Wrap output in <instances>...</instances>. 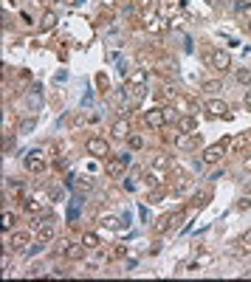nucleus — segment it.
<instances>
[{"label": "nucleus", "instance_id": "0eeeda50", "mask_svg": "<svg viewBox=\"0 0 251 282\" xmlns=\"http://www.w3.org/2000/svg\"><path fill=\"white\" fill-rule=\"evenodd\" d=\"M220 158H223V147H206L203 150V161L206 164H217V161H220Z\"/></svg>", "mask_w": 251, "mask_h": 282}, {"label": "nucleus", "instance_id": "9d476101", "mask_svg": "<svg viewBox=\"0 0 251 282\" xmlns=\"http://www.w3.org/2000/svg\"><path fill=\"white\" fill-rule=\"evenodd\" d=\"M127 133H130V122H127V119H119V122L113 124V130H110L113 138H127Z\"/></svg>", "mask_w": 251, "mask_h": 282}, {"label": "nucleus", "instance_id": "473e14b6", "mask_svg": "<svg viewBox=\"0 0 251 282\" xmlns=\"http://www.w3.org/2000/svg\"><path fill=\"white\" fill-rule=\"evenodd\" d=\"M249 28H251V20H249Z\"/></svg>", "mask_w": 251, "mask_h": 282}, {"label": "nucleus", "instance_id": "7c9ffc66", "mask_svg": "<svg viewBox=\"0 0 251 282\" xmlns=\"http://www.w3.org/2000/svg\"><path fill=\"white\" fill-rule=\"evenodd\" d=\"M246 107H251V90H246Z\"/></svg>", "mask_w": 251, "mask_h": 282}, {"label": "nucleus", "instance_id": "423d86ee", "mask_svg": "<svg viewBox=\"0 0 251 282\" xmlns=\"http://www.w3.org/2000/svg\"><path fill=\"white\" fill-rule=\"evenodd\" d=\"M54 237H57V226L54 223H43L37 229V240H43V243H51Z\"/></svg>", "mask_w": 251, "mask_h": 282}, {"label": "nucleus", "instance_id": "39448f33", "mask_svg": "<svg viewBox=\"0 0 251 282\" xmlns=\"http://www.w3.org/2000/svg\"><path fill=\"white\" fill-rule=\"evenodd\" d=\"M25 169L28 172H40V169L46 167V158H43V150H31V153H25Z\"/></svg>", "mask_w": 251, "mask_h": 282}, {"label": "nucleus", "instance_id": "aec40b11", "mask_svg": "<svg viewBox=\"0 0 251 282\" xmlns=\"http://www.w3.org/2000/svg\"><path fill=\"white\" fill-rule=\"evenodd\" d=\"M164 119H167V124L175 122V119H178V110H175V107H164Z\"/></svg>", "mask_w": 251, "mask_h": 282}, {"label": "nucleus", "instance_id": "4be33fe9", "mask_svg": "<svg viewBox=\"0 0 251 282\" xmlns=\"http://www.w3.org/2000/svg\"><path fill=\"white\" fill-rule=\"evenodd\" d=\"M203 90L206 93H217V90H220V82H203Z\"/></svg>", "mask_w": 251, "mask_h": 282}, {"label": "nucleus", "instance_id": "5701e85b", "mask_svg": "<svg viewBox=\"0 0 251 282\" xmlns=\"http://www.w3.org/2000/svg\"><path fill=\"white\" fill-rule=\"evenodd\" d=\"M237 82H243V85H251V71H240V74H237Z\"/></svg>", "mask_w": 251, "mask_h": 282}, {"label": "nucleus", "instance_id": "6e6552de", "mask_svg": "<svg viewBox=\"0 0 251 282\" xmlns=\"http://www.w3.org/2000/svg\"><path fill=\"white\" fill-rule=\"evenodd\" d=\"M147 124L152 127V130L164 127V124H167V119H164V110H150V113H147Z\"/></svg>", "mask_w": 251, "mask_h": 282}, {"label": "nucleus", "instance_id": "ddd939ff", "mask_svg": "<svg viewBox=\"0 0 251 282\" xmlns=\"http://www.w3.org/2000/svg\"><path fill=\"white\" fill-rule=\"evenodd\" d=\"M147 28H150L152 34L167 31V26H164V20H161V17H150V20H147Z\"/></svg>", "mask_w": 251, "mask_h": 282}, {"label": "nucleus", "instance_id": "2f4dec72", "mask_svg": "<svg viewBox=\"0 0 251 282\" xmlns=\"http://www.w3.org/2000/svg\"><path fill=\"white\" fill-rule=\"evenodd\" d=\"M206 3H220V0H206Z\"/></svg>", "mask_w": 251, "mask_h": 282}, {"label": "nucleus", "instance_id": "f03ea898", "mask_svg": "<svg viewBox=\"0 0 251 282\" xmlns=\"http://www.w3.org/2000/svg\"><path fill=\"white\" fill-rule=\"evenodd\" d=\"M85 150H88L93 158H107L110 155V144H107L104 138H99V135H91V138L85 141Z\"/></svg>", "mask_w": 251, "mask_h": 282}, {"label": "nucleus", "instance_id": "393cba45", "mask_svg": "<svg viewBox=\"0 0 251 282\" xmlns=\"http://www.w3.org/2000/svg\"><path fill=\"white\" fill-rule=\"evenodd\" d=\"M102 226H107V229H119V220H116V217H102Z\"/></svg>", "mask_w": 251, "mask_h": 282}, {"label": "nucleus", "instance_id": "a211bd4d", "mask_svg": "<svg viewBox=\"0 0 251 282\" xmlns=\"http://www.w3.org/2000/svg\"><path fill=\"white\" fill-rule=\"evenodd\" d=\"M155 6H158V0H141V9L147 14V20H150V11H155Z\"/></svg>", "mask_w": 251, "mask_h": 282}, {"label": "nucleus", "instance_id": "412c9836", "mask_svg": "<svg viewBox=\"0 0 251 282\" xmlns=\"http://www.w3.org/2000/svg\"><path fill=\"white\" fill-rule=\"evenodd\" d=\"M130 147H133V150H141V147H144V138H141V135H130Z\"/></svg>", "mask_w": 251, "mask_h": 282}, {"label": "nucleus", "instance_id": "bb28decb", "mask_svg": "<svg viewBox=\"0 0 251 282\" xmlns=\"http://www.w3.org/2000/svg\"><path fill=\"white\" fill-rule=\"evenodd\" d=\"M12 246H25V234H14L12 237Z\"/></svg>", "mask_w": 251, "mask_h": 282}, {"label": "nucleus", "instance_id": "4468645a", "mask_svg": "<svg viewBox=\"0 0 251 282\" xmlns=\"http://www.w3.org/2000/svg\"><path fill=\"white\" fill-rule=\"evenodd\" d=\"M178 127H181V133H192L195 130V116H183L181 122H178Z\"/></svg>", "mask_w": 251, "mask_h": 282}, {"label": "nucleus", "instance_id": "1a4fd4ad", "mask_svg": "<svg viewBox=\"0 0 251 282\" xmlns=\"http://www.w3.org/2000/svg\"><path fill=\"white\" fill-rule=\"evenodd\" d=\"M65 257L68 259H82L85 257V243H71V246H65Z\"/></svg>", "mask_w": 251, "mask_h": 282}, {"label": "nucleus", "instance_id": "7ed1b4c3", "mask_svg": "<svg viewBox=\"0 0 251 282\" xmlns=\"http://www.w3.org/2000/svg\"><path fill=\"white\" fill-rule=\"evenodd\" d=\"M127 164H130V153H122L119 158H113V161H107V167H104V172L110 175V178H119L122 172L127 169Z\"/></svg>", "mask_w": 251, "mask_h": 282}, {"label": "nucleus", "instance_id": "cd10ccee", "mask_svg": "<svg viewBox=\"0 0 251 282\" xmlns=\"http://www.w3.org/2000/svg\"><path fill=\"white\" fill-rule=\"evenodd\" d=\"M237 209H251V198H240V201H237Z\"/></svg>", "mask_w": 251, "mask_h": 282}, {"label": "nucleus", "instance_id": "b1692460", "mask_svg": "<svg viewBox=\"0 0 251 282\" xmlns=\"http://www.w3.org/2000/svg\"><path fill=\"white\" fill-rule=\"evenodd\" d=\"M34 124H37V119H28V122L20 124V130H23V133H31V130H34Z\"/></svg>", "mask_w": 251, "mask_h": 282}, {"label": "nucleus", "instance_id": "dca6fc26", "mask_svg": "<svg viewBox=\"0 0 251 282\" xmlns=\"http://www.w3.org/2000/svg\"><path fill=\"white\" fill-rule=\"evenodd\" d=\"M43 248H46V243H43V240H37V243H31V246L25 248V257H34V254H40Z\"/></svg>", "mask_w": 251, "mask_h": 282}, {"label": "nucleus", "instance_id": "c85d7f7f", "mask_svg": "<svg viewBox=\"0 0 251 282\" xmlns=\"http://www.w3.org/2000/svg\"><path fill=\"white\" fill-rule=\"evenodd\" d=\"M243 246H251V229L246 231V234H243Z\"/></svg>", "mask_w": 251, "mask_h": 282}, {"label": "nucleus", "instance_id": "a878e982", "mask_svg": "<svg viewBox=\"0 0 251 282\" xmlns=\"http://www.w3.org/2000/svg\"><path fill=\"white\" fill-rule=\"evenodd\" d=\"M12 223H14V217H12L9 212H3V229L9 231V229H12Z\"/></svg>", "mask_w": 251, "mask_h": 282}, {"label": "nucleus", "instance_id": "6ab92c4d", "mask_svg": "<svg viewBox=\"0 0 251 282\" xmlns=\"http://www.w3.org/2000/svg\"><path fill=\"white\" fill-rule=\"evenodd\" d=\"M82 243H85L88 248H93V246H99V237H96V234H85V237H82Z\"/></svg>", "mask_w": 251, "mask_h": 282}, {"label": "nucleus", "instance_id": "c756f323", "mask_svg": "<svg viewBox=\"0 0 251 282\" xmlns=\"http://www.w3.org/2000/svg\"><path fill=\"white\" fill-rule=\"evenodd\" d=\"M243 169H246V172H251V158H246V161H243Z\"/></svg>", "mask_w": 251, "mask_h": 282}, {"label": "nucleus", "instance_id": "20e7f679", "mask_svg": "<svg viewBox=\"0 0 251 282\" xmlns=\"http://www.w3.org/2000/svg\"><path fill=\"white\" fill-rule=\"evenodd\" d=\"M203 110L209 113V116H220V119H228L231 113H228V104L223 99H209L203 104Z\"/></svg>", "mask_w": 251, "mask_h": 282}, {"label": "nucleus", "instance_id": "f8f14e48", "mask_svg": "<svg viewBox=\"0 0 251 282\" xmlns=\"http://www.w3.org/2000/svg\"><path fill=\"white\" fill-rule=\"evenodd\" d=\"M201 144V138L198 135H189V133H183L181 138H178V147H183V150H192V147Z\"/></svg>", "mask_w": 251, "mask_h": 282}, {"label": "nucleus", "instance_id": "f3484780", "mask_svg": "<svg viewBox=\"0 0 251 282\" xmlns=\"http://www.w3.org/2000/svg\"><path fill=\"white\" fill-rule=\"evenodd\" d=\"M28 107H31V110H34V107H40V85L28 93Z\"/></svg>", "mask_w": 251, "mask_h": 282}, {"label": "nucleus", "instance_id": "f257e3e1", "mask_svg": "<svg viewBox=\"0 0 251 282\" xmlns=\"http://www.w3.org/2000/svg\"><path fill=\"white\" fill-rule=\"evenodd\" d=\"M206 65L212 68V71H228L231 68V56L223 48H215L212 54H206Z\"/></svg>", "mask_w": 251, "mask_h": 282}, {"label": "nucleus", "instance_id": "2eb2a0df", "mask_svg": "<svg viewBox=\"0 0 251 282\" xmlns=\"http://www.w3.org/2000/svg\"><path fill=\"white\" fill-rule=\"evenodd\" d=\"M54 23H57V14H54V11H46V14H43V23H40V26H43V28H54Z\"/></svg>", "mask_w": 251, "mask_h": 282}, {"label": "nucleus", "instance_id": "9b49d317", "mask_svg": "<svg viewBox=\"0 0 251 282\" xmlns=\"http://www.w3.org/2000/svg\"><path fill=\"white\" fill-rule=\"evenodd\" d=\"M130 82H133V88H144V85H147V71H144V68L133 71V74H130Z\"/></svg>", "mask_w": 251, "mask_h": 282}]
</instances>
